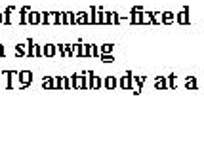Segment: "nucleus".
<instances>
[{
	"label": "nucleus",
	"mask_w": 204,
	"mask_h": 156,
	"mask_svg": "<svg viewBox=\"0 0 204 156\" xmlns=\"http://www.w3.org/2000/svg\"><path fill=\"white\" fill-rule=\"evenodd\" d=\"M42 55L44 57H54L55 55V46L54 44H46V46L42 48Z\"/></svg>",
	"instance_id": "nucleus-1"
},
{
	"label": "nucleus",
	"mask_w": 204,
	"mask_h": 156,
	"mask_svg": "<svg viewBox=\"0 0 204 156\" xmlns=\"http://www.w3.org/2000/svg\"><path fill=\"white\" fill-rule=\"evenodd\" d=\"M103 86H105L107 90H113V88H117V86H118V80H117V78H113V76H107L105 80H103Z\"/></svg>",
	"instance_id": "nucleus-2"
},
{
	"label": "nucleus",
	"mask_w": 204,
	"mask_h": 156,
	"mask_svg": "<svg viewBox=\"0 0 204 156\" xmlns=\"http://www.w3.org/2000/svg\"><path fill=\"white\" fill-rule=\"evenodd\" d=\"M40 21H42L40 11H29V23H33V25H38Z\"/></svg>",
	"instance_id": "nucleus-3"
},
{
	"label": "nucleus",
	"mask_w": 204,
	"mask_h": 156,
	"mask_svg": "<svg viewBox=\"0 0 204 156\" xmlns=\"http://www.w3.org/2000/svg\"><path fill=\"white\" fill-rule=\"evenodd\" d=\"M103 86V82L99 78H95L94 74L90 73V84H88V88H94V90H97V88H101Z\"/></svg>",
	"instance_id": "nucleus-4"
},
{
	"label": "nucleus",
	"mask_w": 204,
	"mask_h": 156,
	"mask_svg": "<svg viewBox=\"0 0 204 156\" xmlns=\"http://www.w3.org/2000/svg\"><path fill=\"white\" fill-rule=\"evenodd\" d=\"M29 55H31V57H40V55H42V48H38V46H34V44H31Z\"/></svg>",
	"instance_id": "nucleus-5"
},
{
	"label": "nucleus",
	"mask_w": 204,
	"mask_h": 156,
	"mask_svg": "<svg viewBox=\"0 0 204 156\" xmlns=\"http://www.w3.org/2000/svg\"><path fill=\"white\" fill-rule=\"evenodd\" d=\"M118 88H124V90H128L130 88V76H122L118 80Z\"/></svg>",
	"instance_id": "nucleus-6"
},
{
	"label": "nucleus",
	"mask_w": 204,
	"mask_h": 156,
	"mask_svg": "<svg viewBox=\"0 0 204 156\" xmlns=\"http://www.w3.org/2000/svg\"><path fill=\"white\" fill-rule=\"evenodd\" d=\"M86 21H88V15L84 14V11H82V14H77V15H74V23H86Z\"/></svg>",
	"instance_id": "nucleus-7"
},
{
	"label": "nucleus",
	"mask_w": 204,
	"mask_h": 156,
	"mask_svg": "<svg viewBox=\"0 0 204 156\" xmlns=\"http://www.w3.org/2000/svg\"><path fill=\"white\" fill-rule=\"evenodd\" d=\"M178 21L181 23V25H185L187 21H189V19H187V10H183L181 14H179V17H178Z\"/></svg>",
	"instance_id": "nucleus-8"
},
{
	"label": "nucleus",
	"mask_w": 204,
	"mask_h": 156,
	"mask_svg": "<svg viewBox=\"0 0 204 156\" xmlns=\"http://www.w3.org/2000/svg\"><path fill=\"white\" fill-rule=\"evenodd\" d=\"M157 88H158V90H166V88H168L166 80H164V78H157Z\"/></svg>",
	"instance_id": "nucleus-9"
},
{
	"label": "nucleus",
	"mask_w": 204,
	"mask_h": 156,
	"mask_svg": "<svg viewBox=\"0 0 204 156\" xmlns=\"http://www.w3.org/2000/svg\"><path fill=\"white\" fill-rule=\"evenodd\" d=\"M162 21H164V23H170V21H174V15H172L170 11H164V15H162Z\"/></svg>",
	"instance_id": "nucleus-10"
},
{
	"label": "nucleus",
	"mask_w": 204,
	"mask_h": 156,
	"mask_svg": "<svg viewBox=\"0 0 204 156\" xmlns=\"http://www.w3.org/2000/svg\"><path fill=\"white\" fill-rule=\"evenodd\" d=\"M44 88H46V90H52V88H55V80H44Z\"/></svg>",
	"instance_id": "nucleus-11"
},
{
	"label": "nucleus",
	"mask_w": 204,
	"mask_h": 156,
	"mask_svg": "<svg viewBox=\"0 0 204 156\" xmlns=\"http://www.w3.org/2000/svg\"><path fill=\"white\" fill-rule=\"evenodd\" d=\"M111 50H113V44H103V46H101V51H103V53H109Z\"/></svg>",
	"instance_id": "nucleus-12"
},
{
	"label": "nucleus",
	"mask_w": 204,
	"mask_h": 156,
	"mask_svg": "<svg viewBox=\"0 0 204 156\" xmlns=\"http://www.w3.org/2000/svg\"><path fill=\"white\" fill-rule=\"evenodd\" d=\"M187 88H189V90H195V88H197V80H195V78L187 80Z\"/></svg>",
	"instance_id": "nucleus-13"
},
{
	"label": "nucleus",
	"mask_w": 204,
	"mask_h": 156,
	"mask_svg": "<svg viewBox=\"0 0 204 156\" xmlns=\"http://www.w3.org/2000/svg\"><path fill=\"white\" fill-rule=\"evenodd\" d=\"M101 59H103L105 63H111V61H113L115 57H113V55H109V53H103V57H101Z\"/></svg>",
	"instance_id": "nucleus-14"
},
{
	"label": "nucleus",
	"mask_w": 204,
	"mask_h": 156,
	"mask_svg": "<svg viewBox=\"0 0 204 156\" xmlns=\"http://www.w3.org/2000/svg\"><path fill=\"white\" fill-rule=\"evenodd\" d=\"M21 78H23V82L27 84V82H29V80H31V74H29V73H23V76H21Z\"/></svg>",
	"instance_id": "nucleus-15"
},
{
	"label": "nucleus",
	"mask_w": 204,
	"mask_h": 156,
	"mask_svg": "<svg viewBox=\"0 0 204 156\" xmlns=\"http://www.w3.org/2000/svg\"><path fill=\"white\" fill-rule=\"evenodd\" d=\"M15 51H17V53H19V55H23V53H25V50H23V48H21V46H17V48H15Z\"/></svg>",
	"instance_id": "nucleus-16"
},
{
	"label": "nucleus",
	"mask_w": 204,
	"mask_h": 156,
	"mask_svg": "<svg viewBox=\"0 0 204 156\" xmlns=\"http://www.w3.org/2000/svg\"><path fill=\"white\" fill-rule=\"evenodd\" d=\"M0 21H2V15H0Z\"/></svg>",
	"instance_id": "nucleus-17"
}]
</instances>
